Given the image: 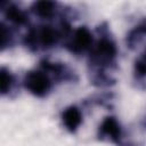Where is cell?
I'll list each match as a JSON object with an SVG mask.
<instances>
[{
	"label": "cell",
	"mask_w": 146,
	"mask_h": 146,
	"mask_svg": "<svg viewBox=\"0 0 146 146\" xmlns=\"http://www.w3.org/2000/svg\"><path fill=\"white\" fill-rule=\"evenodd\" d=\"M10 33L9 30H7V26H5V24H1V49H5L6 46H9L10 43Z\"/></svg>",
	"instance_id": "cell-12"
},
{
	"label": "cell",
	"mask_w": 146,
	"mask_h": 146,
	"mask_svg": "<svg viewBox=\"0 0 146 146\" xmlns=\"http://www.w3.org/2000/svg\"><path fill=\"white\" fill-rule=\"evenodd\" d=\"M59 39V33L56 29L49 25L40 26L36 30H30L25 36V44L29 48L36 49L41 47L43 49L52 48Z\"/></svg>",
	"instance_id": "cell-1"
},
{
	"label": "cell",
	"mask_w": 146,
	"mask_h": 146,
	"mask_svg": "<svg viewBox=\"0 0 146 146\" xmlns=\"http://www.w3.org/2000/svg\"><path fill=\"white\" fill-rule=\"evenodd\" d=\"M94 43V38L90 30L86 26H79L75 29L67 42V49L73 54H82L90 49Z\"/></svg>",
	"instance_id": "cell-3"
},
{
	"label": "cell",
	"mask_w": 146,
	"mask_h": 146,
	"mask_svg": "<svg viewBox=\"0 0 146 146\" xmlns=\"http://www.w3.org/2000/svg\"><path fill=\"white\" fill-rule=\"evenodd\" d=\"M57 9V3L52 1H35L31 6V10L33 11L34 15H36L40 18L43 19H49L51 18Z\"/></svg>",
	"instance_id": "cell-7"
},
{
	"label": "cell",
	"mask_w": 146,
	"mask_h": 146,
	"mask_svg": "<svg viewBox=\"0 0 146 146\" xmlns=\"http://www.w3.org/2000/svg\"><path fill=\"white\" fill-rule=\"evenodd\" d=\"M60 119L63 125L68 132H75L82 123V113L79 107L71 105L62 112Z\"/></svg>",
	"instance_id": "cell-6"
},
{
	"label": "cell",
	"mask_w": 146,
	"mask_h": 146,
	"mask_svg": "<svg viewBox=\"0 0 146 146\" xmlns=\"http://www.w3.org/2000/svg\"><path fill=\"white\" fill-rule=\"evenodd\" d=\"M145 34H146V22L141 23L140 25L136 26L133 30L130 31V33H129V35H128V39H127L128 44H129L130 47L135 46L136 43H138V42L140 41V39H141Z\"/></svg>",
	"instance_id": "cell-10"
},
{
	"label": "cell",
	"mask_w": 146,
	"mask_h": 146,
	"mask_svg": "<svg viewBox=\"0 0 146 146\" xmlns=\"http://www.w3.org/2000/svg\"><path fill=\"white\" fill-rule=\"evenodd\" d=\"M98 136L102 139L119 144L122 137V129L119 121L114 116H106L98 128Z\"/></svg>",
	"instance_id": "cell-5"
},
{
	"label": "cell",
	"mask_w": 146,
	"mask_h": 146,
	"mask_svg": "<svg viewBox=\"0 0 146 146\" xmlns=\"http://www.w3.org/2000/svg\"><path fill=\"white\" fill-rule=\"evenodd\" d=\"M91 55L97 64H110L115 59L117 48L111 38H102L94 47Z\"/></svg>",
	"instance_id": "cell-4"
},
{
	"label": "cell",
	"mask_w": 146,
	"mask_h": 146,
	"mask_svg": "<svg viewBox=\"0 0 146 146\" xmlns=\"http://www.w3.org/2000/svg\"><path fill=\"white\" fill-rule=\"evenodd\" d=\"M5 16L10 23L15 25H24L29 21L25 11L13 3L8 5V7L5 9Z\"/></svg>",
	"instance_id": "cell-8"
},
{
	"label": "cell",
	"mask_w": 146,
	"mask_h": 146,
	"mask_svg": "<svg viewBox=\"0 0 146 146\" xmlns=\"http://www.w3.org/2000/svg\"><path fill=\"white\" fill-rule=\"evenodd\" d=\"M145 59H146V54H145Z\"/></svg>",
	"instance_id": "cell-13"
},
{
	"label": "cell",
	"mask_w": 146,
	"mask_h": 146,
	"mask_svg": "<svg viewBox=\"0 0 146 146\" xmlns=\"http://www.w3.org/2000/svg\"><path fill=\"white\" fill-rule=\"evenodd\" d=\"M135 73L138 78L146 76V59H138L135 63Z\"/></svg>",
	"instance_id": "cell-11"
},
{
	"label": "cell",
	"mask_w": 146,
	"mask_h": 146,
	"mask_svg": "<svg viewBox=\"0 0 146 146\" xmlns=\"http://www.w3.org/2000/svg\"><path fill=\"white\" fill-rule=\"evenodd\" d=\"M14 75L10 73V71L6 67H1L0 70V91L1 95L5 96L7 94H9V91L11 90L13 86H14Z\"/></svg>",
	"instance_id": "cell-9"
},
{
	"label": "cell",
	"mask_w": 146,
	"mask_h": 146,
	"mask_svg": "<svg viewBox=\"0 0 146 146\" xmlns=\"http://www.w3.org/2000/svg\"><path fill=\"white\" fill-rule=\"evenodd\" d=\"M25 89L35 97H44L51 89V81L46 71H30L23 80Z\"/></svg>",
	"instance_id": "cell-2"
}]
</instances>
